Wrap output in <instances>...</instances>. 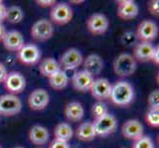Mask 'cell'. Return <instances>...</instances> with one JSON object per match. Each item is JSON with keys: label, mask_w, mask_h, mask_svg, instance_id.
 I'll list each match as a JSON object with an SVG mask.
<instances>
[{"label": "cell", "mask_w": 159, "mask_h": 148, "mask_svg": "<svg viewBox=\"0 0 159 148\" xmlns=\"http://www.w3.org/2000/svg\"><path fill=\"white\" fill-rule=\"evenodd\" d=\"M109 99L117 107H127L133 103L134 99V87L127 81H118L112 85Z\"/></svg>", "instance_id": "1"}, {"label": "cell", "mask_w": 159, "mask_h": 148, "mask_svg": "<svg viewBox=\"0 0 159 148\" xmlns=\"http://www.w3.org/2000/svg\"><path fill=\"white\" fill-rule=\"evenodd\" d=\"M113 66L114 72L118 76H120V77H129L135 72L138 64H136V60L131 54L123 52L120 53L115 58Z\"/></svg>", "instance_id": "2"}, {"label": "cell", "mask_w": 159, "mask_h": 148, "mask_svg": "<svg viewBox=\"0 0 159 148\" xmlns=\"http://www.w3.org/2000/svg\"><path fill=\"white\" fill-rule=\"evenodd\" d=\"M22 110V103L18 96L5 94L0 96V114L5 117H13Z\"/></svg>", "instance_id": "3"}, {"label": "cell", "mask_w": 159, "mask_h": 148, "mask_svg": "<svg viewBox=\"0 0 159 148\" xmlns=\"http://www.w3.org/2000/svg\"><path fill=\"white\" fill-rule=\"evenodd\" d=\"M31 36L37 42H46L53 36L54 29L51 21L41 19L37 21L31 28Z\"/></svg>", "instance_id": "4"}, {"label": "cell", "mask_w": 159, "mask_h": 148, "mask_svg": "<svg viewBox=\"0 0 159 148\" xmlns=\"http://www.w3.org/2000/svg\"><path fill=\"white\" fill-rule=\"evenodd\" d=\"M83 62V56L77 48H69L65 51L59 58L58 64L61 70H73L76 69Z\"/></svg>", "instance_id": "5"}, {"label": "cell", "mask_w": 159, "mask_h": 148, "mask_svg": "<svg viewBox=\"0 0 159 148\" xmlns=\"http://www.w3.org/2000/svg\"><path fill=\"white\" fill-rule=\"evenodd\" d=\"M4 88L6 89L8 94H12L17 96L22 93L26 88V79L23 74L17 71L7 73L4 81Z\"/></svg>", "instance_id": "6"}, {"label": "cell", "mask_w": 159, "mask_h": 148, "mask_svg": "<svg viewBox=\"0 0 159 148\" xmlns=\"http://www.w3.org/2000/svg\"><path fill=\"white\" fill-rule=\"evenodd\" d=\"M93 125H94L96 135L107 136L116 131L117 127H118V122H117V119L115 118L113 114H107L100 119H94Z\"/></svg>", "instance_id": "7"}, {"label": "cell", "mask_w": 159, "mask_h": 148, "mask_svg": "<svg viewBox=\"0 0 159 148\" xmlns=\"http://www.w3.org/2000/svg\"><path fill=\"white\" fill-rule=\"evenodd\" d=\"M50 17L52 22H53L54 24L65 25L69 23L71 19H72L73 11L66 3L64 2L57 3L56 5H53L51 10Z\"/></svg>", "instance_id": "8"}, {"label": "cell", "mask_w": 159, "mask_h": 148, "mask_svg": "<svg viewBox=\"0 0 159 148\" xmlns=\"http://www.w3.org/2000/svg\"><path fill=\"white\" fill-rule=\"evenodd\" d=\"M17 58L25 65H34L40 61L41 51L34 43H27L17 52Z\"/></svg>", "instance_id": "9"}, {"label": "cell", "mask_w": 159, "mask_h": 148, "mask_svg": "<svg viewBox=\"0 0 159 148\" xmlns=\"http://www.w3.org/2000/svg\"><path fill=\"white\" fill-rule=\"evenodd\" d=\"M86 27L92 35H103L109 29V20L102 13H94L87 19Z\"/></svg>", "instance_id": "10"}, {"label": "cell", "mask_w": 159, "mask_h": 148, "mask_svg": "<svg viewBox=\"0 0 159 148\" xmlns=\"http://www.w3.org/2000/svg\"><path fill=\"white\" fill-rule=\"evenodd\" d=\"M135 35L139 42L151 43L158 36V26L151 20H143L139 23Z\"/></svg>", "instance_id": "11"}, {"label": "cell", "mask_w": 159, "mask_h": 148, "mask_svg": "<svg viewBox=\"0 0 159 148\" xmlns=\"http://www.w3.org/2000/svg\"><path fill=\"white\" fill-rule=\"evenodd\" d=\"M112 84L106 78H97L93 80V83L90 87V93L92 97L97 101L103 102L110 98L111 94Z\"/></svg>", "instance_id": "12"}, {"label": "cell", "mask_w": 159, "mask_h": 148, "mask_svg": "<svg viewBox=\"0 0 159 148\" xmlns=\"http://www.w3.org/2000/svg\"><path fill=\"white\" fill-rule=\"evenodd\" d=\"M50 103V95L47 90L39 88L31 92L28 98V105L34 111H43Z\"/></svg>", "instance_id": "13"}, {"label": "cell", "mask_w": 159, "mask_h": 148, "mask_svg": "<svg viewBox=\"0 0 159 148\" xmlns=\"http://www.w3.org/2000/svg\"><path fill=\"white\" fill-rule=\"evenodd\" d=\"M117 15L120 19L129 21L139 15V6L133 0H120L118 2Z\"/></svg>", "instance_id": "14"}, {"label": "cell", "mask_w": 159, "mask_h": 148, "mask_svg": "<svg viewBox=\"0 0 159 148\" xmlns=\"http://www.w3.org/2000/svg\"><path fill=\"white\" fill-rule=\"evenodd\" d=\"M122 134L129 140H136L143 135V125L138 119H129L122 127Z\"/></svg>", "instance_id": "15"}, {"label": "cell", "mask_w": 159, "mask_h": 148, "mask_svg": "<svg viewBox=\"0 0 159 148\" xmlns=\"http://www.w3.org/2000/svg\"><path fill=\"white\" fill-rule=\"evenodd\" d=\"M3 47L5 49L11 52H17L19 49L23 47L24 43V38L22 34L18 31H9L6 32L3 40Z\"/></svg>", "instance_id": "16"}, {"label": "cell", "mask_w": 159, "mask_h": 148, "mask_svg": "<svg viewBox=\"0 0 159 148\" xmlns=\"http://www.w3.org/2000/svg\"><path fill=\"white\" fill-rule=\"evenodd\" d=\"M154 46L148 42H139L134 47V58L139 62L151 61Z\"/></svg>", "instance_id": "17"}, {"label": "cell", "mask_w": 159, "mask_h": 148, "mask_svg": "<svg viewBox=\"0 0 159 148\" xmlns=\"http://www.w3.org/2000/svg\"><path fill=\"white\" fill-rule=\"evenodd\" d=\"M93 76H91L89 73H87L86 71L81 70L76 72L72 76V80H71V83H72L73 88L77 91V92H87L90 90V87L93 83Z\"/></svg>", "instance_id": "18"}, {"label": "cell", "mask_w": 159, "mask_h": 148, "mask_svg": "<svg viewBox=\"0 0 159 148\" xmlns=\"http://www.w3.org/2000/svg\"><path fill=\"white\" fill-rule=\"evenodd\" d=\"M82 63H83V67H84L83 70L86 71L87 73H89L91 76L99 75L102 72L104 66L102 57L96 53L89 54Z\"/></svg>", "instance_id": "19"}, {"label": "cell", "mask_w": 159, "mask_h": 148, "mask_svg": "<svg viewBox=\"0 0 159 148\" xmlns=\"http://www.w3.org/2000/svg\"><path fill=\"white\" fill-rule=\"evenodd\" d=\"M48 138H50L48 130L43 125L36 124L34 127H32L29 131V139L35 145L46 144Z\"/></svg>", "instance_id": "20"}, {"label": "cell", "mask_w": 159, "mask_h": 148, "mask_svg": "<svg viewBox=\"0 0 159 148\" xmlns=\"http://www.w3.org/2000/svg\"><path fill=\"white\" fill-rule=\"evenodd\" d=\"M84 108L79 102H70L64 108V116L69 122H80L84 117Z\"/></svg>", "instance_id": "21"}, {"label": "cell", "mask_w": 159, "mask_h": 148, "mask_svg": "<svg viewBox=\"0 0 159 148\" xmlns=\"http://www.w3.org/2000/svg\"><path fill=\"white\" fill-rule=\"evenodd\" d=\"M75 136L80 141H91L94 139L96 132L93 123L86 122L80 123L75 129Z\"/></svg>", "instance_id": "22"}, {"label": "cell", "mask_w": 159, "mask_h": 148, "mask_svg": "<svg viewBox=\"0 0 159 148\" xmlns=\"http://www.w3.org/2000/svg\"><path fill=\"white\" fill-rule=\"evenodd\" d=\"M39 70L43 76H45L47 78H50L52 75H53L54 73H57V71L60 70V66L58 64V61H57L54 58L48 57L41 62Z\"/></svg>", "instance_id": "23"}, {"label": "cell", "mask_w": 159, "mask_h": 148, "mask_svg": "<svg viewBox=\"0 0 159 148\" xmlns=\"http://www.w3.org/2000/svg\"><path fill=\"white\" fill-rule=\"evenodd\" d=\"M54 139L68 142L73 136V129L67 123H59L53 130Z\"/></svg>", "instance_id": "24"}, {"label": "cell", "mask_w": 159, "mask_h": 148, "mask_svg": "<svg viewBox=\"0 0 159 148\" xmlns=\"http://www.w3.org/2000/svg\"><path fill=\"white\" fill-rule=\"evenodd\" d=\"M48 79V84L53 90H62L68 85V76L65 71L60 69L57 73L52 75Z\"/></svg>", "instance_id": "25"}, {"label": "cell", "mask_w": 159, "mask_h": 148, "mask_svg": "<svg viewBox=\"0 0 159 148\" xmlns=\"http://www.w3.org/2000/svg\"><path fill=\"white\" fill-rule=\"evenodd\" d=\"M24 12L19 6H10L6 8V15H5V20L11 24H18L23 20Z\"/></svg>", "instance_id": "26"}, {"label": "cell", "mask_w": 159, "mask_h": 148, "mask_svg": "<svg viewBox=\"0 0 159 148\" xmlns=\"http://www.w3.org/2000/svg\"><path fill=\"white\" fill-rule=\"evenodd\" d=\"M91 114H92V117L94 118V119L104 117L105 114H109L107 105L103 102L97 101L91 108Z\"/></svg>", "instance_id": "27"}, {"label": "cell", "mask_w": 159, "mask_h": 148, "mask_svg": "<svg viewBox=\"0 0 159 148\" xmlns=\"http://www.w3.org/2000/svg\"><path fill=\"white\" fill-rule=\"evenodd\" d=\"M145 122L150 127L159 128V109H148L145 114Z\"/></svg>", "instance_id": "28"}, {"label": "cell", "mask_w": 159, "mask_h": 148, "mask_svg": "<svg viewBox=\"0 0 159 148\" xmlns=\"http://www.w3.org/2000/svg\"><path fill=\"white\" fill-rule=\"evenodd\" d=\"M131 148H154V143L149 136L142 135L141 137L134 141Z\"/></svg>", "instance_id": "29"}, {"label": "cell", "mask_w": 159, "mask_h": 148, "mask_svg": "<svg viewBox=\"0 0 159 148\" xmlns=\"http://www.w3.org/2000/svg\"><path fill=\"white\" fill-rule=\"evenodd\" d=\"M136 40H138L136 35L134 34V32H130V31L124 33V34L122 35V38H120V41H122L123 45L127 46V47L135 46Z\"/></svg>", "instance_id": "30"}, {"label": "cell", "mask_w": 159, "mask_h": 148, "mask_svg": "<svg viewBox=\"0 0 159 148\" xmlns=\"http://www.w3.org/2000/svg\"><path fill=\"white\" fill-rule=\"evenodd\" d=\"M148 109H159V91L153 90L147 99Z\"/></svg>", "instance_id": "31"}, {"label": "cell", "mask_w": 159, "mask_h": 148, "mask_svg": "<svg viewBox=\"0 0 159 148\" xmlns=\"http://www.w3.org/2000/svg\"><path fill=\"white\" fill-rule=\"evenodd\" d=\"M148 11L150 14L158 16L159 14V1L158 0H152L148 3Z\"/></svg>", "instance_id": "32"}, {"label": "cell", "mask_w": 159, "mask_h": 148, "mask_svg": "<svg viewBox=\"0 0 159 148\" xmlns=\"http://www.w3.org/2000/svg\"><path fill=\"white\" fill-rule=\"evenodd\" d=\"M48 148H70V145L68 142H64V141H60L57 139H53Z\"/></svg>", "instance_id": "33"}, {"label": "cell", "mask_w": 159, "mask_h": 148, "mask_svg": "<svg viewBox=\"0 0 159 148\" xmlns=\"http://www.w3.org/2000/svg\"><path fill=\"white\" fill-rule=\"evenodd\" d=\"M36 2L41 7H52L53 5L57 4L54 0H37Z\"/></svg>", "instance_id": "34"}, {"label": "cell", "mask_w": 159, "mask_h": 148, "mask_svg": "<svg viewBox=\"0 0 159 148\" xmlns=\"http://www.w3.org/2000/svg\"><path fill=\"white\" fill-rule=\"evenodd\" d=\"M151 61H153L156 65H159V47L158 46L154 47V51H153Z\"/></svg>", "instance_id": "35"}, {"label": "cell", "mask_w": 159, "mask_h": 148, "mask_svg": "<svg viewBox=\"0 0 159 148\" xmlns=\"http://www.w3.org/2000/svg\"><path fill=\"white\" fill-rule=\"evenodd\" d=\"M6 75H7V69L2 62H0V83H3Z\"/></svg>", "instance_id": "36"}, {"label": "cell", "mask_w": 159, "mask_h": 148, "mask_svg": "<svg viewBox=\"0 0 159 148\" xmlns=\"http://www.w3.org/2000/svg\"><path fill=\"white\" fill-rule=\"evenodd\" d=\"M5 15H6V7L2 1H0V23H2L5 20Z\"/></svg>", "instance_id": "37"}, {"label": "cell", "mask_w": 159, "mask_h": 148, "mask_svg": "<svg viewBox=\"0 0 159 148\" xmlns=\"http://www.w3.org/2000/svg\"><path fill=\"white\" fill-rule=\"evenodd\" d=\"M5 34H6V29H5V27L2 23H0V42H2Z\"/></svg>", "instance_id": "38"}, {"label": "cell", "mask_w": 159, "mask_h": 148, "mask_svg": "<svg viewBox=\"0 0 159 148\" xmlns=\"http://www.w3.org/2000/svg\"><path fill=\"white\" fill-rule=\"evenodd\" d=\"M14 148H24V147H22V146H16V147H14Z\"/></svg>", "instance_id": "39"}, {"label": "cell", "mask_w": 159, "mask_h": 148, "mask_svg": "<svg viewBox=\"0 0 159 148\" xmlns=\"http://www.w3.org/2000/svg\"><path fill=\"white\" fill-rule=\"evenodd\" d=\"M0 148H1V146H0Z\"/></svg>", "instance_id": "40"}, {"label": "cell", "mask_w": 159, "mask_h": 148, "mask_svg": "<svg viewBox=\"0 0 159 148\" xmlns=\"http://www.w3.org/2000/svg\"><path fill=\"white\" fill-rule=\"evenodd\" d=\"M0 116H1V114H0Z\"/></svg>", "instance_id": "41"}]
</instances>
